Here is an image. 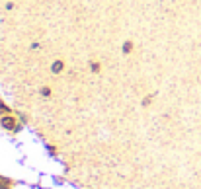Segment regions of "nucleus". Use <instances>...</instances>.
I'll use <instances>...</instances> for the list:
<instances>
[{
	"label": "nucleus",
	"mask_w": 201,
	"mask_h": 189,
	"mask_svg": "<svg viewBox=\"0 0 201 189\" xmlns=\"http://www.w3.org/2000/svg\"><path fill=\"white\" fill-rule=\"evenodd\" d=\"M41 94H43V96H45V98H47V96L51 94V90H49V88H43V90H41Z\"/></svg>",
	"instance_id": "obj_4"
},
{
	"label": "nucleus",
	"mask_w": 201,
	"mask_h": 189,
	"mask_svg": "<svg viewBox=\"0 0 201 189\" xmlns=\"http://www.w3.org/2000/svg\"><path fill=\"white\" fill-rule=\"evenodd\" d=\"M92 70H100V64H98V62H92Z\"/></svg>",
	"instance_id": "obj_5"
},
{
	"label": "nucleus",
	"mask_w": 201,
	"mask_h": 189,
	"mask_svg": "<svg viewBox=\"0 0 201 189\" xmlns=\"http://www.w3.org/2000/svg\"><path fill=\"white\" fill-rule=\"evenodd\" d=\"M123 51H125V53L131 51V43H125V45H123Z\"/></svg>",
	"instance_id": "obj_3"
},
{
	"label": "nucleus",
	"mask_w": 201,
	"mask_h": 189,
	"mask_svg": "<svg viewBox=\"0 0 201 189\" xmlns=\"http://www.w3.org/2000/svg\"><path fill=\"white\" fill-rule=\"evenodd\" d=\"M61 70H63V62L57 61L55 64H53V72H61Z\"/></svg>",
	"instance_id": "obj_2"
},
{
	"label": "nucleus",
	"mask_w": 201,
	"mask_h": 189,
	"mask_svg": "<svg viewBox=\"0 0 201 189\" xmlns=\"http://www.w3.org/2000/svg\"><path fill=\"white\" fill-rule=\"evenodd\" d=\"M2 125H4L6 129H10V131H14V129H16V121L12 117H4V119H2Z\"/></svg>",
	"instance_id": "obj_1"
}]
</instances>
